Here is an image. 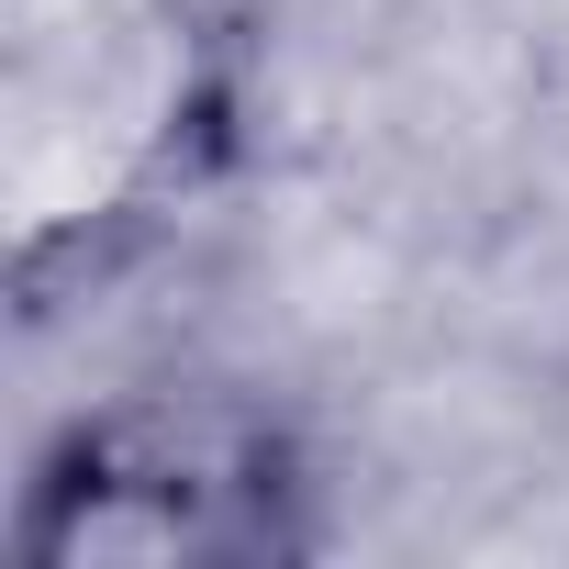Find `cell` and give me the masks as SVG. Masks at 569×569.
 <instances>
[{
  "label": "cell",
  "instance_id": "cell-1",
  "mask_svg": "<svg viewBox=\"0 0 569 569\" xmlns=\"http://www.w3.org/2000/svg\"><path fill=\"white\" fill-rule=\"evenodd\" d=\"M12 547L46 569L57 558H234V547H268V491H257V458L201 425H168V413L79 425L34 469Z\"/></svg>",
  "mask_w": 569,
  "mask_h": 569
}]
</instances>
